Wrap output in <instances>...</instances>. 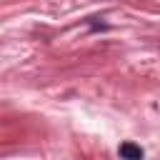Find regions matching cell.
Returning <instances> with one entry per match:
<instances>
[{"instance_id":"cell-1","label":"cell","mask_w":160,"mask_h":160,"mask_svg":"<svg viewBox=\"0 0 160 160\" xmlns=\"http://www.w3.org/2000/svg\"><path fill=\"white\" fill-rule=\"evenodd\" d=\"M118 155H120L122 160H142V158H145L142 148H140V145H135L132 140H125V142H120V148H118Z\"/></svg>"}]
</instances>
